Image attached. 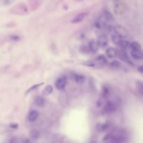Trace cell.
<instances>
[{"label":"cell","instance_id":"6da1fadb","mask_svg":"<svg viewBox=\"0 0 143 143\" xmlns=\"http://www.w3.org/2000/svg\"><path fill=\"white\" fill-rule=\"evenodd\" d=\"M66 83H67V80L66 78L64 76H61L60 78H59L57 80H56L55 82V87L56 88L59 90H64V87L66 85Z\"/></svg>","mask_w":143,"mask_h":143},{"label":"cell","instance_id":"7a4b0ae2","mask_svg":"<svg viewBox=\"0 0 143 143\" xmlns=\"http://www.w3.org/2000/svg\"><path fill=\"white\" fill-rule=\"evenodd\" d=\"M87 16V13H80L79 14L76 15L75 17H73L72 20H71V22L74 23V24L80 23L82 21H83Z\"/></svg>","mask_w":143,"mask_h":143},{"label":"cell","instance_id":"3957f363","mask_svg":"<svg viewBox=\"0 0 143 143\" xmlns=\"http://www.w3.org/2000/svg\"><path fill=\"white\" fill-rule=\"evenodd\" d=\"M97 43L99 45V46L101 48H105L108 44V40L107 37H105V35L100 36L97 40Z\"/></svg>","mask_w":143,"mask_h":143},{"label":"cell","instance_id":"277c9868","mask_svg":"<svg viewBox=\"0 0 143 143\" xmlns=\"http://www.w3.org/2000/svg\"><path fill=\"white\" fill-rule=\"evenodd\" d=\"M39 115V114L38 111L35 110H31L29 112V114L27 115V119L30 122H34V121H35L38 119Z\"/></svg>","mask_w":143,"mask_h":143},{"label":"cell","instance_id":"5b68a950","mask_svg":"<svg viewBox=\"0 0 143 143\" xmlns=\"http://www.w3.org/2000/svg\"><path fill=\"white\" fill-rule=\"evenodd\" d=\"M105 55L108 58L113 59L118 55V52H117L116 49L114 48H109L105 51Z\"/></svg>","mask_w":143,"mask_h":143},{"label":"cell","instance_id":"8992f818","mask_svg":"<svg viewBox=\"0 0 143 143\" xmlns=\"http://www.w3.org/2000/svg\"><path fill=\"white\" fill-rule=\"evenodd\" d=\"M114 33L119 34V36H121L123 38L128 36L127 31L124 28H123L122 27H120V26H117V27L114 28Z\"/></svg>","mask_w":143,"mask_h":143},{"label":"cell","instance_id":"52a82bcc","mask_svg":"<svg viewBox=\"0 0 143 143\" xmlns=\"http://www.w3.org/2000/svg\"><path fill=\"white\" fill-rule=\"evenodd\" d=\"M111 39L112 42L114 43L117 44V45H120L121 43L123 41H124V38L121 37V36H119V34H116V33H114L111 35Z\"/></svg>","mask_w":143,"mask_h":143},{"label":"cell","instance_id":"ba28073f","mask_svg":"<svg viewBox=\"0 0 143 143\" xmlns=\"http://www.w3.org/2000/svg\"><path fill=\"white\" fill-rule=\"evenodd\" d=\"M105 112H108V113H112V112L115 111L116 106H115V105H114L113 103L108 102V103L105 105Z\"/></svg>","mask_w":143,"mask_h":143},{"label":"cell","instance_id":"9c48e42d","mask_svg":"<svg viewBox=\"0 0 143 143\" xmlns=\"http://www.w3.org/2000/svg\"><path fill=\"white\" fill-rule=\"evenodd\" d=\"M131 56L136 60H140L143 57V55L140 50H131Z\"/></svg>","mask_w":143,"mask_h":143},{"label":"cell","instance_id":"30bf717a","mask_svg":"<svg viewBox=\"0 0 143 143\" xmlns=\"http://www.w3.org/2000/svg\"><path fill=\"white\" fill-rule=\"evenodd\" d=\"M34 103H35V104L37 105H38V106L42 107L43 106L46 101H45L44 98H43L42 96H37L36 97V99L34 100Z\"/></svg>","mask_w":143,"mask_h":143},{"label":"cell","instance_id":"8fae6325","mask_svg":"<svg viewBox=\"0 0 143 143\" xmlns=\"http://www.w3.org/2000/svg\"><path fill=\"white\" fill-rule=\"evenodd\" d=\"M103 15L104 16L105 18L108 21H112V20H114V17H113L112 14L109 11H108V10L105 11Z\"/></svg>","mask_w":143,"mask_h":143},{"label":"cell","instance_id":"7c38bea8","mask_svg":"<svg viewBox=\"0 0 143 143\" xmlns=\"http://www.w3.org/2000/svg\"><path fill=\"white\" fill-rule=\"evenodd\" d=\"M74 80L76 83H83L85 81V77L83 75L77 74L74 76Z\"/></svg>","mask_w":143,"mask_h":143},{"label":"cell","instance_id":"4fadbf2b","mask_svg":"<svg viewBox=\"0 0 143 143\" xmlns=\"http://www.w3.org/2000/svg\"><path fill=\"white\" fill-rule=\"evenodd\" d=\"M99 45L97 43L94 41H92L90 43V46H89V48H90V50L91 51H92L94 52L98 51V49H99Z\"/></svg>","mask_w":143,"mask_h":143},{"label":"cell","instance_id":"5bb4252c","mask_svg":"<svg viewBox=\"0 0 143 143\" xmlns=\"http://www.w3.org/2000/svg\"><path fill=\"white\" fill-rule=\"evenodd\" d=\"M130 48L132 50H140L141 47L138 42H132L130 44Z\"/></svg>","mask_w":143,"mask_h":143},{"label":"cell","instance_id":"9a60e30c","mask_svg":"<svg viewBox=\"0 0 143 143\" xmlns=\"http://www.w3.org/2000/svg\"><path fill=\"white\" fill-rule=\"evenodd\" d=\"M30 136L33 139H38L39 136H40V133L37 129H33L31 132H30Z\"/></svg>","mask_w":143,"mask_h":143},{"label":"cell","instance_id":"2e32d148","mask_svg":"<svg viewBox=\"0 0 143 143\" xmlns=\"http://www.w3.org/2000/svg\"><path fill=\"white\" fill-rule=\"evenodd\" d=\"M130 44H131V43H129V42H128L127 41H125V40H124L123 41L121 42V44L119 45L121 47V48H130Z\"/></svg>","mask_w":143,"mask_h":143},{"label":"cell","instance_id":"e0dca14e","mask_svg":"<svg viewBox=\"0 0 143 143\" xmlns=\"http://www.w3.org/2000/svg\"><path fill=\"white\" fill-rule=\"evenodd\" d=\"M119 66H120V64H119V61H113L112 62L110 63V66H111L112 68H118Z\"/></svg>","mask_w":143,"mask_h":143},{"label":"cell","instance_id":"ac0fdd59","mask_svg":"<svg viewBox=\"0 0 143 143\" xmlns=\"http://www.w3.org/2000/svg\"><path fill=\"white\" fill-rule=\"evenodd\" d=\"M45 91L48 94H50L51 93L53 92V87L51 85H48L45 89Z\"/></svg>","mask_w":143,"mask_h":143},{"label":"cell","instance_id":"d6986e66","mask_svg":"<svg viewBox=\"0 0 143 143\" xmlns=\"http://www.w3.org/2000/svg\"><path fill=\"white\" fill-rule=\"evenodd\" d=\"M11 143H18V142H17V140L16 138H13L11 140V142H10Z\"/></svg>","mask_w":143,"mask_h":143}]
</instances>
